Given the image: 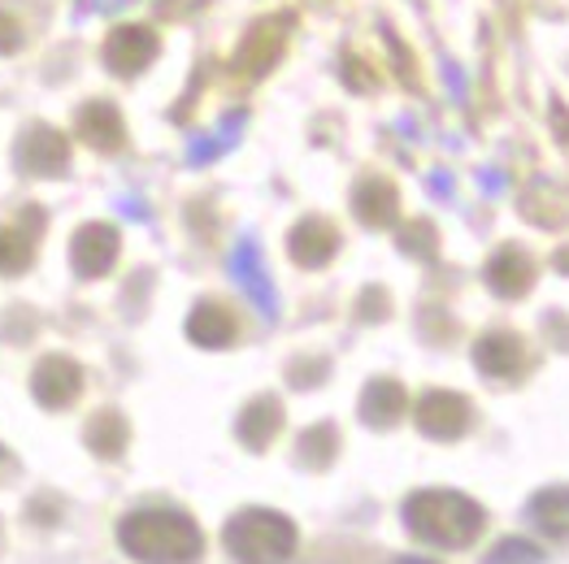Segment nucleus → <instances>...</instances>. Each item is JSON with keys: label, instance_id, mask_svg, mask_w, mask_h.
Wrapping results in <instances>:
<instances>
[{"label": "nucleus", "instance_id": "7ed1b4c3", "mask_svg": "<svg viewBox=\"0 0 569 564\" xmlns=\"http://www.w3.org/2000/svg\"><path fill=\"white\" fill-rule=\"evenodd\" d=\"M222 543L239 564H287L296 552V525L274 508H243L227 521Z\"/></svg>", "mask_w": 569, "mask_h": 564}, {"label": "nucleus", "instance_id": "1a4fd4ad", "mask_svg": "<svg viewBox=\"0 0 569 564\" xmlns=\"http://www.w3.org/2000/svg\"><path fill=\"white\" fill-rule=\"evenodd\" d=\"M287 252H291L296 265L318 270V265H327L335 252H339V231H335L331 222H322V218H305V222L287 235Z\"/></svg>", "mask_w": 569, "mask_h": 564}, {"label": "nucleus", "instance_id": "f03ea898", "mask_svg": "<svg viewBox=\"0 0 569 564\" xmlns=\"http://www.w3.org/2000/svg\"><path fill=\"white\" fill-rule=\"evenodd\" d=\"M405 521L413 530V538H422L430 547H470L482 534V508L470 495L457 491H418L405 500Z\"/></svg>", "mask_w": 569, "mask_h": 564}, {"label": "nucleus", "instance_id": "20e7f679", "mask_svg": "<svg viewBox=\"0 0 569 564\" xmlns=\"http://www.w3.org/2000/svg\"><path fill=\"white\" fill-rule=\"evenodd\" d=\"M475 422V409L457 395V391H427L418 400V430L427 439H439V443H452L461 439Z\"/></svg>", "mask_w": 569, "mask_h": 564}, {"label": "nucleus", "instance_id": "ddd939ff", "mask_svg": "<svg viewBox=\"0 0 569 564\" xmlns=\"http://www.w3.org/2000/svg\"><path fill=\"white\" fill-rule=\"evenodd\" d=\"M283 430V404L274 400V395H261V400H252L243 413H239V425L236 434L252 447V452H261V447H270L274 443V434Z\"/></svg>", "mask_w": 569, "mask_h": 564}, {"label": "nucleus", "instance_id": "4be33fe9", "mask_svg": "<svg viewBox=\"0 0 569 564\" xmlns=\"http://www.w3.org/2000/svg\"><path fill=\"white\" fill-rule=\"evenodd\" d=\"M539 561H543V552L535 543H526V538H505L487 556V564H539Z\"/></svg>", "mask_w": 569, "mask_h": 564}, {"label": "nucleus", "instance_id": "5701e85b", "mask_svg": "<svg viewBox=\"0 0 569 564\" xmlns=\"http://www.w3.org/2000/svg\"><path fill=\"white\" fill-rule=\"evenodd\" d=\"M22 44V31H18V22L13 18H0V52H9V48Z\"/></svg>", "mask_w": 569, "mask_h": 564}, {"label": "nucleus", "instance_id": "f8f14e48", "mask_svg": "<svg viewBox=\"0 0 569 564\" xmlns=\"http://www.w3.org/2000/svg\"><path fill=\"white\" fill-rule=\"evenodd\" d=\"M74 131H79V140L83 143H92L96 152H118L122 140H127L118 109H113V104H104V100H92V104H83V109H79Z\"/></svg>", "mask_w": 569, "mask_h": 564}, {"label": "nucleus", "instance_id": "9b49d317", "mask_svg": "<svg viewBox=\"0 0 569 564\" xmlns=\"http://www.w3.org/2000/svg\"><path fill=\"white\" fill-rule=\"evenodd\" d=\"M475 365L487 377H518L526 370V343L518 334H487L475 343Z\"/></svg>", "mask_w": 569, "mask_h": 564}, {"label": "nucleus", "instance_id": "a211bd4d", "mask_svg": "<svg viewBox=\"0 0 569 564\" xmlns=\"http://www.w3.org/2000/svg\"><path fill=\"white\" fill-rule=\"evenodd\" d=\"M27 222L31 226H0V274H22L36 261V226H44V218L31 209Z\"/></svg>", "mask_w": 569, "mask_h": 564}, {"label": "nucleus", "instance_id": "423d86ee", "mask_svg": "<svg viewBox=\"0 0 569 564\" xmlns=\"http://www.w3.org/2000/svg\"><path fill=\"white\" fill-rule=\"evenodd\" d=\"M113 261H118V231H113V226L92 222V226H83L79 235L70 239V265H74L79 279H100V274H109Z\"/></svg>", "mask_w": 569, "mask_h": 564}, {"label": "nucleus", "instance_id": "aec40b11", "mask_svg": "<svg viewBox=\"0 0 569 564\" xmlns=\"http://www.w3.org/2000/svg\"><path fill=\"white\" fill-rule=\"evenodd\" d=\"M127 439H131V430L122 422V413H96L88 425V447L100 461H118L127 452Z\"/></svg>", "mask_w": 569, "mask_h": 564}, {"label": "nucleus", "instance_id": "4468645a", "mask_svg": "<svg viewBox=\"0 0 569 564\" xmlns=\"http://www.w3.org/2000/svg\"><path fill=\"white\" fill-rule=\"evenodd\" d=\"M352 209H357V218L366 226H391L396 213H400V195H396V188L387 179L370 174V179H361L357 191H352Z\"/></svg>", "mask_w": 569, "mask_h": 564}, {"label": "nucleus", "instance_id": "f257e3e1", "mask_svg": "<svg viewBox=\"0 0 569 564\" xmlns=\"http://www.w3.org/2000/svg\"><path fill=\"white\" fill-rule=\"evenodd\" d=\"M118 543L140 564H196L204 552L200 525L174 508H140V513L122 517Z\"/></svg>", "mask_w": 569, "mask_h": 564}, {"label": "nucleus", "instance_id": "a878e982", "mask_svg": "<svg viewBox=\"0 0 569 564\" xmlns=\"http://www.w3.org/2000/svg\"><path fill=\"white\" fill-rule=\"evenodd\" d=\"M400 564H413V561H400ZM427 564H430V561H427Z\"/></svg>", "mask_w": 569, "mask_h": 564}, {"label": "nucleus", "instance_id": "412c9836", "mask_svg": "<svg viewBox=\"0 0 569 564\" xmlns=\"http://www.w3.org/2000/svg\"><path fill=\"white\" fill-rule=\"evenodd\" d=\"M335 447H339L335 425H313V430H305V434H300V465L327 470L335 461Z\"/></svg>", "mask_w": 569, "mask_h": 564}, {"label": "nucleus", "instance_id": "dca6fc26", "mask_svg": "<svg viewBox=\"0 0 569 564\" xmlns=\"http://www.w3.org/2000/svg\"><path fill=\"white\" fill-rule=\"evenodd\" d=\"M405 413V386L391 382V377H375L366 391H361V422L375 425V430H387V425L400 422Z\"/></svg>", "mask_w": 569, "mask_h": 564}, {"label": "nucleus", "instance_id": "9d476101", "mask_svg": "<svg viewBox=\"0 0 569 564\" xmlns=\"http://www.w3.org/2000/svg\"><path fill=\"white\" fill-rule=\"evenodd\" d=\"M530 282H535V261L526 256L518 243H505V248L487 261V286H491L496 295H505V300L526 295Z\"/></svg>", "mask_w": 569, "mask_h": 564}, {"label": "nucleus", "instance_id": "393cba45", "mask_svg": "<svg viewBox=\"0 0 569 564\" xmlns=\"http://www.w3.org/2000/svg\"><path fill=\"white\" fill-rule=\"evenodd\" d=\"M0 470H9V452L4 447H0Z\"/></svg>", "mask_w": 569, "mask_h": 564}, {"label": "nucleus", "instance_id": "b1692460", "mask_svg": "<svg viewBox=\"0 0 569 564\" xmlns=\"http://www.w3.org/2000/svg\"><path fill=\"white\" fill-rule=\"evenodd\" d=\"M557 265H561V270L569 274V248H561V252H557Z\"/></svg>", "mask_w": 569, "mask_h": 564}, {"label": "nucleus", "instance_id": "6e6552de", "mask_svg": "<svg viewBox=\"0 0 569 564\" xmlns=\"http://www.w3.org/2000/svg\"><path fill=\"white\" fill-rule=\"evenodd\" d=\"M152 57H157V36L148 27H118L104 40V66L118 74H140Z\"/></svg>", "mask_w": 569, "mask_h": 564}, {"label": "nucleus", "instance_id": "0eeeda50", "mask_svg": "<svg viewBox=\"0 0 569 564\" xmlns=\"http://www.w3.org/2000/svg\"><path fill=\"white\" fill-rule=\"evenodd\" d=\"M79 391H83V370H79L74 361H66V356H44V361L36 365V374H31V395H36L44 409H66V404H74Z\"/></svg>", "mask_w": 569, "mask_h": 564}, {"label": "nucleus", "instance_id": "2eb2a0df", "mask_svg": "<svg viewBox=\"0 0 569 564\" xmlns=\"http://www.w3.org/2000/svg\"><path fill=\"white\" fill-rule=\"evenodd\" d=\"M231 274H236L239 286L257 300V309H261L266 318H274V286H270L266 270H261V256H257V243H252V239H243L236 252H231Z\"/></svg>", "mask_w": 569, "mask_h": 564}, {"label": "nucleus", "instance_id": "f3484780", "mask_svg": "<svg viewBox=\"0 0 569 564\" xmlns=\"http://www.w3.org/2000/svg\"><path fill=\"white\" fill-rule=\"evenodd\" d=\"M188 339L200 343V348H227V343L236 339V318H231V309H227V304H213V300L196 304L188 318Z\"/></svg>", "mask_w": 569, "mask_h": 564}, {"label": "nucleus", "instance_id": "39448f33", "mask_svg": "<svg viewBox=\"0 0 569 564\" xmlns=\"http://www.w3.org/2000/svg\"><path fill=\"white\" fill-rule=\"evenodd\" d=\"M66 161H70V140L61 131H52V127H31L18 140V165H22V174L57 179V174H66Z\"/></svg>", "mask_w": 569, "mask_h": 564}, {"label": "nucleus", "instance_id": "6ab92c4d", "mask_svg": "<svg viewBox=\"0 0 569 564\" xmlns=\"http://www.w3.org/2000/svg\"><path fill=\"white\" fill-rule=\"evenodd\" d=\"M530 517L543 534L569 538V486H548L530 500Z\"/></svg>", "mask_w": 569, "mask_h": 564}]
</instances>
